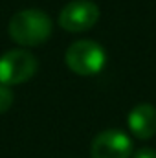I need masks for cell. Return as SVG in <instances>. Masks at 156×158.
<instances>
[{"label": "cell", "instance_id": "2", "mask_svg": "<svg viewBox=\"0 0 156 158\" xmlns=\"http://www.w3.org/2000/svg\"><path fill=\"white\" fill-rule=\"evenodd\" d=\"M64 63L77 76H96L103 70L107 63V53L103 46L96 40H76L68 46Z\"/></svg>", "mask_w": 156, "mask_h": 158}, {"label": "cell", "instance_id": "3", "mask_svg": "<svg viewBox=\"0 0 156 158\" xmlns=\"http://www.w3.org/2000/svg\"><path fill=\"white\" fill-rule=\"evenodd\" d=\"M37 59L26 50H9L0 57V83L13 86L31 79L37 72Z\"/></svg>", "mask_w": 156, "mask_h": 158}, {"label": "cell", "instance_id": "7", "mask_svg": "<svg viewBox=\"0 0 156 158\" xmlns=\"http://www.w3.org/2000/svg\"><path fill=\"white\" fill-rule=\"evenodd\" d=\"M13 105V92L7 85L0 83V112H6Z\"/></svg>", "mask_w": 156, "mask_h": 158}, {"label": "cell", "instance_id": "1", "mask_svg": "<svg viewBox=\"0 0 156 158\" xmlns=\"http://www.w3.org/2000/svg\"><path fill=\"white\" fill-rule=\"evenodd\" d=\"M51 19L42 9L17 11L9 20V37L20 46H40L51 35Z\"/></svg>", "mask_w": 156, "mask_h": 158}, {"label": "cell", "instance_id": "8", "mask_svg": "<svg viewBox=\"0 0 156 158\" xmlns=\"http://www.w3.org/2000/svg\"><path fill=\"white\" fill-rule=\"evenodd\" d=\"M134 158H156V149L151 147H142L134 153Z\"/></svg>", "mask_w": 156, "mask_h": 158}, {"label": "cell", "instance_id": "6", "mask_svg": "<svg viewBox=\"0 0 156 158\" xmlns=\"http://www.w3.org/2000/svg\"><path fill=\"white\" fill-rule=\"evenodd\" d=\"M127 123L136 138L149 140L156 134V109L149 103H140L129 112Z\"/></svg>", "mask_w": 156, "mask_h": 158}, {"label": "cell", "instance_id": "4", "mask_svg": "<svg viewBox=\"0 0 156 158\" xmlns=\"http://www.w3.org/2000/svg\"><path fill=\"white\" fill-rule=\"evenodd\" d=\"M99 20V7L92 0H72L59 13V24L63 30L79 33L88 31Z\"/></svg>", "mask_w": 156, "mask_h": 158}, {"label": "cell", "instance_id": "5", "mask_svg": "<svg viewBox=\"0 0 156 158\" xmlns=\"http://www.w3.org/2000/svg\"><path fill=\"white\" fill-rule=\"evenodd\" d=\"M90 155L92 158H130L132 142L123 131L109 129L94 138Z\"/></svg>", "mask_w": 156, "mask_h": 158}]
</instances>
